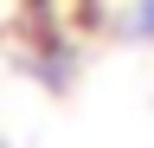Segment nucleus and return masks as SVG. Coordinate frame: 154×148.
I'll use <instances>...</instances> for the list:
<instances>
[{"label": "nucleus", "instance_id": "obj_1", "mask_svg": "<svg viewBox=\"0 0 154 148\" xmlns=\"http://www.w3.org/2000/svg\"><path fill=\"white\" fill-rule=\"evenodd\" d=\"M135 39L154 45V0H135Z\"/></svg>", "mask_w": 154, "mask_h": 148}]
</instances>
